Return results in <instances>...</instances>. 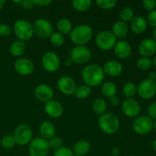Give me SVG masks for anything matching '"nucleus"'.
I'll list each match as a JSON object with an SVG mask.
<instances>
[{
  "label": "nucleus",
  "instance_id": "nucleus-49",
  "mask_svg": "<svg viewBox=\"0 0 156 156\" xmlns=\"http://www.w3.org/2000/svg\"><path fill=\"white\" fill-rule=\"evenodd\" d=\"M65 63L66 66H70L72 63H73V61H72V59L69 58V59H66V61L65 62Z\"/></svg>",
  "mask_w": 156,
  "mask_h": 156
},
{
  "label": "nucleus",
  "instance_id": "nucleus-7",
  "mask_svg": "<svg viewBox=\"0 0 156 156\" xmlns=\"http://www.w3.org/2000/svg\"><path fill=\"white\" fill-rule=\"evenodd\" d=\"M13 137L17 144L25 146L29 144L33 140V132L28 125L20 124L15 129Z\"/></svg>",
  "mask_w": 156,
  "mask_h": 156
},
{
  "label": "nucleus",
  "instance_id": "nucleus-28",
  "mask_svg": "<svg viewBox=\"0 0 156 156\" xmlns=\"http://www.w3.org/2000/svg\"><path fill=\"white\" fill-rule=\"evenodd\" d=\"M107 109V104L104 99L98 98L94 101L92 105V110L97 115H102L105 114Z\"/></svg>",
  "mask_w": 156,
  "mask_h": 156
},
{
  "label": "nucleus",
  "instance_id": "nucleus-8",
  "mask_svg": "<svg viewBox=\"0 0 156 156\" xmlns=\"http://www.w3.org/2000/svg\"><path fill=\"white\" fill-rule=\"evenodd\" d=\"M91 53L89 49L85 46H76L70 53V59L73 62L82 65L90 60Z\"/></svg>",
  "mask_w": 156,
  "mask_h": 156
},
{
  "label": "nucleus",
  "instance_id": "nucleus-31",
  "mask_svg": "<svg viewBox=\"0 0 156 156\" xmlns=\"http://www.w3.org/2000/svg\"><path fill=\"white\" fill-rule=\"evenodd\" d=\"M123 94L128 98H132L137 92V87L133 82H128L125 84L123 88Z\"/></svg>",
  "mask_w": 156,
  "mask_h": 156
},
{
  "label": "nucleus",
  "instance_id": "nucleus-54",
  "mask_svg": "<svg viewBox=\"0 0 156 156\" xmlns=\"http://www.w3.org/2000/svg\"><path fill=\"white\" fill-rule=\"evenodd\" d=\"M130 156H138V155H130Z\"/></svg>",
  "mask_w": 156,
  "mask_h": 156
},
{
  "label": "nucleus",
  "instance_id": "nucleus-4",
  "mask_svg": "<svg viewBox=\"0 0 156 156\" xmlns=\"http://www.w3.org/2000/svg\"><path fill=\"white\" fill-rule=\"evenodd\" d=\"M13 29L18 40L23 42L30 40L34 34L33 24L24 19H19L15 21Z\"/></svg>",
  "mask_w": 156,
  "mask_h": 156
},
{
  "label": "nucleus",
  "instance_id": "nucleus-52",
  "mask_svg": "<svg viewBox=\"0 0 156 156\" xmlns=\"http://www.w3.org/2000/svg\"><path fill=\"white\" fill-rule=\"evenodd\" d=\"M153 129H154V130H155V132L156 133V121L154 122V123H153Z\"/></svg>",
  "mask_w": 156,
  "mask_h": 156
},
{
  "label": "nucleus",
  "instance_id": "nucleus-40",
  "mask_svg": "<svg viewBox=\"0 0 156 156\" xmlns=\"http://www.w3.org/2000/svg\"><path fill=\"white\" fill-rule=\"evenodd\" d=\"M143 5L146 10L149 12L155 10V8L156 6V1L155 0H143Z\"/></svg>",
  "mask_w": 156,
  "mask_h": 156
},
{
  "label": "nucleus",
  "instance_id": "nucleus-19",
  "mask_svg": "<svg viewBox=\"0 0 156 156\" xmlns=\"http://www.w3.org/2000/svg\"><path fill=\"white\" fill-rule=\"evenodd\" d=\"M34 94L38 100L46 103V102L52 100L54 93H53L51 87L49 86L48 85L41 84L36 88Z\"/></svg>",
  "mask_w": 156,
  "mask_h": 156
},
{
  "label": "nucleus",
  "instance_id": "nucleus-38",
  "mask_svg": "<svg viewBox=\"0 0 156 156\" xmlns=\"http://www.w3.org/2000/svg\"><path fill=\"white\" fill-rule=\"evenodd\" d=\"M74 153H73V150L68 147H63L62 146L59 148V149L55 151L54 155L53 156H73Z\"/></svg>",
  "mask_w": 156,
  "mask_h": 156
},
{
  "label": "nucleus",
  "instance_id": "nucleus-46",
  "mask_svg": "<svg viewBox=\"0 0 156 156\" xmlns=\"http://www.w3.org/2000/svg\"><path fill=\"white\" fill-rule=\"evenodd\" d=\"M149 79L152 82H156V72H151L149 74Z\"/></svg>",
  "mask_w": 156,
  "mask_h": 156
},
{
  "label": "nucleus",
  "instance_id": "nucleus-32",
  "mask_svg": "<svg viewBox=\"0 0 156 156\" xmlns=\"http://www.w3.org/2000/svg\"><path fill=\"white\" fill-rule=\"evenodd\" d=\"M153 64V61L148 57H141L137 60L136 66L139 69L142 71H146L149 69Z\"/></svg>",
  "mask_w": 156,
  "mask_h": 156
},
{
  "label": "nucleus",
  "instance_id": "nucleus-21",
  "mask_svg": "<svg viewBox=\"0 0 156 156\" xmlns=\"http://www.w3.org/2000/svg\"><path fill=\"white\" fill-rule=\"evenodd\" d=\"M40 133H41L42 138L47 140H50L53 137H54L56 133V129L55 126L51 122L44 121L41 123L39 127Z\"/></svg>",
  "mask_w": 156,
  "mask_h": 156
},
{
  "label": "nucleus",
  "instance_id": "nucleus-50",
  "mask_svg": "<svg viewBox=\"0 0 156 156\" xmlns=\"http://www.w3.org/2000/svg\"><path fill=\"white\" fill-rule=\"evenodd\" d=\"M4 4H5L4 0H0V10H1V9L3 8V6H4Z\"/></svg>",
  "mask_w": 156,
  "mask_h": 156
},
{
  "label": "nucleus",
  "instance_id": "nucleus-9",
  "mask_svg": "<svg viewBox=\"0 0 156 156\" xmlns=\"http://www.w3.org/2000/svg\"><path fill=\"white\" fill-rule=\"evenodd\" d=\"M153 123L152 119L148 116H140L133 123V129L139 135H146L153 129Z\"/></svg>",
  "mask_w": 156,
  "mask_h": 156
},
{
  "label": "nucleus",
  "instance_id": "nucleus-29",
  "mask_svg": "<svg viewBox=\"0 0 156 156\" xmlns=\"http://www.w3.org/2000/svg\"><path fill=\"white\" fill-rule=\"evenodd\" d=\"M91 92V87L86 85H80L76 87L74 94L79 99H85L90 95Z\"/></svg>",
  "mask_w": 156,
  "mask_h": 156
},
{
  "label": "nucleus",
  "instance_id": "nucleus-55",
  "mask_svg": "<svg viewBox=\"0 0 156 156\" xmlns=\"http://www.w3.org/2000/svg\"><path fill=\"white\" fill-rule=\"evenodd\" d=\"M73 156H79V155H74Z\"/></svg>",
  "mask_w": 156,
  "mask_h": 156
},
{
  "label": "nucleus",
  "instance_id": "nucleus-51",
  "mask_svg": "<svg viewBox=\"0 0 156 156\" xmlns=\"http://www.w3.org/2000/svg\"><path fill=\"white\" fill-rule=\"evenodd\" d=\"M152 148H153L154 150L156 152V140H154V142L152 143Z\"/></svg>",
  "mask_w": 156,
  "mask_h": 156
},
{
  "label": "nucleus",
  "instance_id": "nucleus-30",
  "mask_svg": "<svg viewBox=\"0 0 156 156\" xmlns=\"http://www.w3.org/2000/svg\"><path fill=\"white\" fill-rule=\"evenodd\" d=\"M73 7L79 12H85L88 10L91 5V0H74L73 1Z\"/></svg>",
  "mask_w": 156,
  "mask_h": 156
},
{
  "label": "nucleus",
  "instance_id": "nucleus-44",
  "mask_svg": "<svg viewBox=\"0 0 156 156\" xmlns=\"http://www.w3.org/2000/svg\"><path fill=\"white\" fill-rule=\"evenodd\" d=\"M34 2L35 5L38 6H47L50 4H51V0H34Z\"/></svg>",
  "mask_w": 156,
  "mask_h": 156
},
{
  "label": "nucleus",
  "instance_id": "nucleus-34",
  "mask_svg": "<svg viewBox=\"0 0 156 156\" xmlns=\"http://www.w3.org/2000/svg\"><path fill=\"white\" fill-rule=\"evenodd\" d=\"M120 17L121 18V21L124 22L130 21L133 18V11L132 9L129 7H125L120 11Z\"/></svg>",
  "mask_w": 156,
  "mask_h": 156
},
{
  "label": "nucleus",
  "instance_id": "nucleus-20",
  "mask_svg": "<svg viewBox=\"0 0 156 156\" xmlns=\"http://www.w3.org/2000/svg\"><path fill=\"white\" fill-rule=\"evenodd\" d=\"M102 69L105 74L111 77H117L123 72V66L121 63L115 60H110L107 62Z\"/></svg>",
  "mask_w": 156,
  "mask_h": 156
},
{
  "label": "nucleus",
  "instance_id": "nucleus-33",
  "mask_svg": "<svg viewBox=\"0 0 156 156\" xmlns=\"http://www.w3.org/2000/svg\"><path fill=\"white\" fill-rule=\"evenodd\" d=\"M50 43L55 47H60L65 42V37L62 34L59 32H54L50 37Z\"/></svg>",
  "mask_w": 156,
  "mask_h": 156
},
{
  "label": "nucleus",
  "instance_id": "nucleus-6",
  "mask_svg": "<svg viewBox=\"0 0 156 156\" xmlns=\"http://www.w3.org/2000/svg\"><path fill=\"white\" fill-rule=\"evenodd\" d=\"M117 43V37L111 31L103 30L98 34L95 38V44L102 50H110L113 49Z\"/></svg>",
  "mask_w": 156,
  "mask_h": 156
},
{
  "label": "nucleus",
  "instance_id": "nucleus-48",
  "mask_svg": "<svg viewBox=\"0 0 156 156\" xmlns=\"http://www.w3.org/2000/svg\"><path fill=\"white\" fill-rule=\"evenodd\" d=\"M152 40H154V41L156 42V27L154 29L153 31H152Z\"/></svg>",
  "mask_w": 156,
  "mask_h": 156
},
{
  "label": "nucleus",
  "instance_id": "nucleus-45",
  "mask_svg": "<svg viewBox=\"0 0 156 156\" xmlns=\"http://www.w3.org/2000/svg\"><path fill=\"white\" fill-rule=\"evenodd\" d=\"M110 103L112 106H117L120 104V99L117 96H114V97L110 98Z\"/></svg>",
  "mask_w": 156,
  "mask_h": 156
},
{
  "label": "nucleus",
  "instance_id": "nucleus-47",
  "mask_svg": "<svg viewBox=\"0 0 156 156\" xmlns=\"http://www.w3.org/2000/svg\"><path fill=\"white\" fill-rule=\"evenodd\" d=\"M113 156H117L119 154V149L117 147H114V149H113Z\"/></svg>",
  "mask_w": 156,
  "mask_h": 156
},
{
  "label": "nucleus",
  "instance_id": "nucleus-27",
  "mask_svg": "<svg viewBox=\"0 0 156 156\" xmlns=\"http://www.w3.org/2000/svg\"><path fill=\"white\" fill-rule=\"evenodd\" d=\"M26 50V45L24 42L21 41H16L12 43L10 47V53L15 57H19L22 56Z\"/></svg>",
  "mask_w": 156,
  "mask_h": 156
},
{
  "label": "nucleus",
  "instance_id": "nucleus-12",
  "mask_svg": "<svg viewBox=\"0 0 156 156\" xmlns=\"http://www.w3.org/2000/svg\"><path fill=\"white\" fill-rule=\"evenodd\" d=\"M137 93L145 100L152 98L156 94V82L149 79L143 81L137 87Z\"/></svg>",
  "mask_w": 156,
  "mask_h": 156
},
{
  "label": "nucleus",
  "instance_id": "nucleus-10",
  "mask_svg": "<svg viewBox=\"0 0 156 156\" xmlns=\"http://www.w3.org/2000/svg\"><path fill=\"white\" fill-rule=\"evenodd\" d=\"M42 66L49 73H54L60 67V59L58 55L53 52H47L44 53L41 59Z\"/></svg>",
  "mask_w": 156,
  "mask_h": 156
},
{
  "label": "nucleus",
  "instance_id": "nucleus-26",
  "mask_svg": "<svg viewBox=\"0 0 156 156\" xmlns=\"http://www.w3.org/2000/svg\"><path fill=\"white\" fill-rule=\"evenodd\" d=\"M101 94L106 98H112L116 96L117 91V88L115 84L112 82H106L101 85Z\"/></svg>",
  "mask_w": 156,
  "mask_h": 156
},
{
  "label": "nucleus",
  "instance_id": "nucleus-1",
  "mask_svg": "<svg viewBox=\"0 0 156 156\" xmlns=\"http://www.w3.org/2000/svg\"><path fill=\"white\" fill-rule=\"evenodd\" d=\"M105 73L101 66L98 64H90L85 66L82 72V80L85 85L89 87L100 85L105 79Z\"/></svg>",
  "mask_w": 156,
  "mask_h": 156
},
{
  "label": "nucleus",
  "instance_id": "nucleus-18",
  "mask_svg": "<svg viewBox=\"0 0 156 156\" xmlns=\"http://www.w3.org/2000/svg\"><path fill=\"white\" fill-rule=\"evenodd\" d=\"M116 56L120 59H126L132 53V47L129 43L126 41H120L116 43L114 47Z\"/></svg>",
  "mask_w": 156,
  "mask_h": 156
},
{
  "label": "nucleus",
  "instance_id": "nucleus-42",
  "mask_svg": "<svg viewBox=\"0 0 156 156\" xmlns=\"http://www.w3.org/2000/svg\"><path fill=\"white\" fill-rule=\"evenodd\" d=\"M148 117H150L151 119H156V101L152 102L147 109Z\"/></svg>",
  "mask_w": 156,
  "mask_h": 156
},
{
  "label": "nucleus",
  "instance_id": "nucleus-14",
  "mask_svg": "<svg viewBox=\"0 0 156 156\" xmlns=\"http://www.w3.org/2000/svg\"><path fill=\"white\" fill-rule=\"evenodd\" d=\"M57 87L63 94L71 95L75 93L77 85L73 78L66 76H62L58 80Z\"/></svg>",
  "mask_w": 156,
  "mask_h": 156
},
{
  "label": "nucleus",
  "instance_id": "nucleus-41",
  "mask_svg": "<svg viewBox=\"0 0 156 156\" xmlns=\"http://www.w3.org/2000/svg\"><path fill=\"white\" fill-rule=\"evenodd\" d=\"M148 24L151 27H156V10H153L149 12L147 15V21Z\"/></svg>",
  "mask_w": 156,
  "mask_h": 156
},
{
  "label": "nucleus",
  "instance_id": "nucleus-2",
  "mask_svg": "<svg viewBox=\"0 0 156 156\" xmlns=\"http://www.w3.org/2000/svg\"><path fill=\"white\" fill-rule=\"evenodd\" d=\"M92 36V29L87 24L76 26L70 32V39L76 46H85L91 41Z\"/></svg>",
  "mask_w": 156,
  "mask_h": 156
},
{
  "label": "nucleus",
  "instance_id": "nucleus-43",
  "mask_svg": "<svg viewBox=\"0 0 156 156\" xmlns=\"http://www.w3.org/2000/svg\"><path fill=\"white\" fill-rule=\"evenodd\" d=\"M21 5H22L23 8L25 9L26 10H30L35 5L34 2V0H25V1H22Z\"/></svg>",
  "mask_w": 156,
  "mask_h": 156
},
{
  "label": "nucleus",
  "instance_id": "nucleus-11",
  "mask_svg": "<svg viewBox=\"0 0 156 156\" xmlns=\"http://www.w3.org/2000/svg\"><path fill=\"white\" fill-rule=\"evenodd\" d=\"M33 27L35 34L41 38L50 37V35L53 33L51 23L44 18L36 20L33 24Z\"/></svg>",
  "mask_w": 156,
  "mask_h": 156
},
{
  "label": "nucleus",
  "instance_id": "nucleus-3",
  "mask_svg": "<svg viewBox=\"0 0 156 156\" xmlns=\"http://www.w3.org/2000/svg\"><path fill=\"white\" fill-rule=\"evenodd\" d=\"M98 125L100 129L105 133L114 134L120 127V121L117 116L112 113H107L101 115L98 118Z\"/></svg>",
  "mask_w": 156,
  "mask_h": 156
},
{
  "label": "nucleus",
  "instance_id": "nucleus-5",
  "mask_svg": "<svg viewBox=\"0 0 156 156\" xmlns=\"http://www.w3.org/2000/svg\"><path fill=\"white\" fill-rule=\"evenodd\" d=\"M48 140L37 137L33 139L29 143V154L30 156H47L50 152Z\"/></svg>",
  "mask_w": 156,
  "mask_h": 156
},
{
  "label": "nucleus",
  "instance_id": "nucleus-17",
  "mask_svg": "<svg viewBox=\"0 0 156 156\" xmlns=\"http://www.w3.org/2000/svg\"><path fill=\"white\" fill-rule=\"evenodd\" d=\"M44 111L50 117L58 118L63 114V107L57 101L50 100L44 105Z\"/></svg>",
  "mask_w": 156,
  "mask_h": 156
},
{
  "label": "nucleus",
  "instance_id": "nucleus-37",
  "mask_svg": "<svg viewBox=\"0 0 156 156\" xmlns=\"http://www.w3.org/2000/svg\"><path fill=\"white\" fill-rule=\"evenodd\" d=\"M49 146H50V148L51 149H53V150H57L59 148L62 147V139H60L59 137L54 136L52 139H50V140H48Z\"/></svg>",
  "mask_w": 156,
  "mask_h": 156
},
{
  "label": "nucleus",
  "instance_id": "nucleus-35",
  "mask_svg": "<svg viewBox=\"0 0 156 156\" xmlns=\"http://www.w3.org/2000/svg\"><path fill=\"white\" fill-rule=\"evenodd\" d=\"M96 4L101 9L108 10V9H111L115 7L117 1L116 0H97Z\"/></svg>",
  "mask_w": 156,
  "mask_h": 156
},
{
  "label": "nucleus",
  "instance_id": "nucleus-15",
  "mask_svg": "<svg viewBox=\"0 0 156 156\" xmlns=\"http://www.w3.org/2000/svg\"><path fill=\"white\" fill-rule=\"evenodd\" d=\"M15 71L21 76H28L33 73L34 66L32 61L27 58H20L14 64Z\"/></svg>",
  "mask_w": 156,
  "mask_h": 156
},
{
  "label": "nucleus",
  "instance_id": "nucleus-53",
  "mask_svg": "<svg viewBox=\"0 0 156 156\" xmlns=\"http://www.w3.org/2000/svg\"><path fill=\"white\" fill-rule=\"evenodd\" d=\"M153 62H154V65H155V68H156V56H155V58H154Z\"/></svg>",
  "mask_w": 156,
  "mask_h": 156
},
{
  "label": "nucleus",
  "instance_id": "nucleus-16",
  "mask_svg": "<svg viewBox=\"0 0 156 156\" xmlns=\"http://www.w3.org/2000/svg\"><path fill=\"white\" fill-rule=\"evenodd\" d=\"M139 52L143 57L152 56L156 53V42L151 38H146L139 45Z\"/></svg>",
  "mask_w": 156,
  "mask_h": 156
},
{
  "label": "nucleus",
  "instance_id": "nucleus-23",
  "mask_svg": "<svg viewBox=\"0 0 156 156\" xmlns=\"http://www.w3.org/2000/svg\"><path fill=\"white\" fill-rule=\"evenodd\" d=\"M129 32V26L123 21H117L112 27V33L116 37L123 38L127 35Z\"/></svg>",
  "mask_w": 156,
  "mask_h": 156
},
{
  "label": "nucleus",
  "instance_id": "nucleus-13",
  "mask_svg": "<svg viewBox=\"0 0 156 156\" xmlns=\"http://www.w3.org/2000/svg\"><path fill=\"white\" fill-rule=\"evenodd\" d=\"M122 111L126 117H136L141 112V106L135 99L127 98L122 104Z\"/></svg>",
  "mask_w": 156,
  "mask_h": 156
},
{
  "label": "nucleus",
  "instance_id": "nucleus-36",
  "mask_svg": "<svg viewBox=\"0 0 156 156\" xmlns=\"http://www.w3.org/2000/svg\"><path fill=\"white\" fill-rule=\"evenodd\" d=\"M2 146L5 148V149H12L15 146V145L16 144L15 143V140L14 139L13 136L11 135H6L5 136H3V138L2 139Z\"/></svg>",
  "mask_w": 156,
  "mask_h": 156
},
{
  "label": "nucleus",
  "instance_id": "nucleus-22",
  "mask_svg": "<svg viewBox=\"0 0 156 156\" xmlns=\"http://www.w3.org/2000/svg\"><path fill=\"white\" fill-rule=\"evenodd\" d=\"M130 27L136 34H142L147 27V21L143 16H136L131 20Z\"/></svg>",
  "mask_w": 156,
  "mask_h": 156
},
{
  "label": "nucleus",
  "instance_id": "nucleus-24",
  "mask_svg": "<svg viewBox=\"0 0 156 156\" xmlns=\"http://www.w3.org/2000/svg\"><path fill=\"white\" fill-rule=\"evenodd\" d=\"M91 149V145L87 140H79L73 146V153L74 155L79 156L85 155L88 153Z\"/></svg>",
  "mask_w": 156,
  "mask_h": 156
},
{
  "label": "nucleus",
  "instance_id": "nucleus-25",
  "mask_svg": "<svg viewBox=\"0 0 156 156\" xmlns=\"http://www.w3.org/2000/svg\"><path fill=\"white\" fill-rule=\"evenodd\" d=\"M56 27L59 33L63 34H70L71 30H73V24L69 19L66 18H62L57 21Z\"/></svg>",
  "mask_w": 156,
  "mask_h": 156
},
{
  "label": "nucleus",
  "instance_id": "nucleus-39",
  "mask_svg": "<svg viewBox=\"0 0 156 156\" xmlns=\"http://www.w3.org/2000/svg\"><path fill=\"white\" fill-rule=\"evenodd\" d=\"M11 31H12V29H11V27L9 24H0V37H8L11 34Z\"/></svg>",
  "mask_w": 156,
  "mask_h": 156
}]
</instances>
